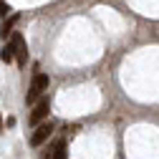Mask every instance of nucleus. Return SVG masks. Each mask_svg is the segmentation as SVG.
I'll use <instances>...</instances> for the list:
<instances>
[{
	"label": "nucleus",
	"mask_w": 159,
	"mask_h": 159,
	"mask_svg": "<svg viewBox=\"0 0 159 159\" xmlns=\"http://www.w3.org/2000/svg\"><path fill=\"white\" fill-rule=\"evenodd\" d=\"M13 56L18 58V66L25 68L28 66V48H25V41L20 33H13Z\"/></svg>",
	"instance_id": "1"
},
{
	"label": "nucleus",
	"mask_w": 159,
	"mask_h": 159,
	"mask_svg": "<svg viewBox=\"0 0 159 159\" xmlns=\"http://www.w3.org/2000/svg\"><path fill=\"white\" fill-rule=\"evenodd\" d=\"M48 111H51V104H48V98H41V101L35 104V109L30 111V116H28V124L30 126H38L43 121V119L48 116Z\"/></svg>",
	"instance_id": "2"
},
{
	"label": "nucleus",
	"mask_w": 159,
	"mask_h": 159,
	"mask_svg": "<svg viewBox=\"0 0 159 159\" xmlns=\"http://www.w3.org/2000/svg\"><path fill=\"white\" fill-rule=\"evenodd\" d=\"M51 131H53V124H38L35 131L30 134V147H41L43 142H48Z\"/></svg>",
	"instance_id": "3"
},
{
	"label": "nucleus",
	"mask_w": 159,
	"mask_h": 159,
	"mask_svg": "<svg viewBox=\"0 0 159 159\" xmlns=\"http://www.w3.org/2000/svg\"><path fill=\"white\" fill-rule=\"evenodd\" d=\"M48 84H51L48 73H35V76H33V84H30V89H33V91H38V93H43V91L48 89Z\"/></svg>",
	"instance_id": "4"
},
{
	"label": "nucleus",
	"mask_w": 159,
	"mask_h": 159,
	"mask_svg": "<svg viewBox=\"0 0 159 159\" xmlns=\"http://www.w3.org/2000/svg\"><path fill=\"white\" fill-rule=\"evenodd\" d=\"M53 159H66V142H63V139H58V142H56Z\"/></svg>",
	"instance_id": "5"
},
{
	"label": "nucleus",
	"mask_w": 159,
	"mask_h": 159,
	"mask_svg": "<svg viewBox=\"0 0 159 159\" xmlns=\"http://www.w3.org/2000/svg\"><path fill=\"white\" fill-rule=\"evenodd\" d=\"M18 23V15H10V20H5V25H3V30H0V35L3 38H8V33L13 30V25Z\"/></svg>",
	"instance_id": "6"
},
{
	"label": "nucleus",
	"mask_w": 159,
	"mask_h": 159,
	"mask_svg": "<svg viewBox=\"0 0 159 159\" xmlns=\"http://www.w3.org/2000/svg\"><path fill=\"white\" fill-rule=\"evenodd\" d=\"M0 58H3V63H10L13 58H15V56H13V46H5L3 51H0Z\"/></svg>",
	"instance_id": "7"
},
{
	"label": "nucleus",
	"mask_w": 159,
	"mask_h": 159,
	"mask_svg": "<svg viewBox=\"0 0 159 159\" xmlns=\"http://www.w3.org/2000/svg\"><path fill=\"white\" fill-rule=\"evenodd\" d=\"M10 13V5L8 3H0V15H8Z\"/></svg>",
	"instance_id": "8"
}]
</instances>
